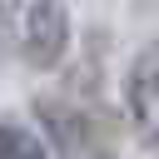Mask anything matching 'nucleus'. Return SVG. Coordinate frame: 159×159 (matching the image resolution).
<instances>
[{"label":"nucleus","mask_w":159,"mask_h":159,"mask_svg":"<svg viewBox=\"0 0 159 159\" xmlns=\"http://www.w3.org/2000/svg\"><path fill=\"white\" fill-rule=\"evenodd\" d=\"M20 40H25V60L35 70H55L70 50V10L60 0H30L25 20H20Z\"/></svg>","instance_id":"obj_2"},{"label":"nucleus","mask_w":159,"mask_h":159,"mask_svg":"<svg viewBox=\"0 0 159 159\" xmlns=\"http://www.w3.org/2000/svg\"><path fill=\"white\" fill-rule=\"evenodd\" d=\"M84 159H119V154H84Z\"/></svg>","instance_id":"obj_5"},{"label":"nucleus","mask_w":159,"mask_h":159,"mask_svg":"<svg viewBox=\"0 0 159 159\" xmlns=\"http://www.w3.org/2000/svg\"><path fill=\"white\" fill-rule=\"evenodd\" d=\"M0 159H50L45 139L15 119H0Z\"/></svg>","instance_id":"obj_4"},{"label":"nucleus","mask_w":159,"mask_h":159,"mask_svg":"<svg viewBox=\"0 0 159 159\" xmlns=\"http://www.w3.org/2000/svg\"><path fill=\"white\" fill-rule=\"evenodd\" d=\"M35 114H40V124H45V134H50V144L60 154H84V134L89 129H84V114L80 109H70L60 99H40Z\"/></svg>","instance_id":"obj_3"},{"label":"nucleus","mask_w":159,"mask_h":159,"mask_svg":"<svg viewBox=\"0 0 159 159\" xmlns=\"http://www.w3.org/2000/svg\"><path fill=\"white\" fill-rule=\"evenodd\" d=\"M124 109L134 134L159 149V45H144L124 70Z\"/></svg>","instance_id":"obj_1"}]
</instances>
